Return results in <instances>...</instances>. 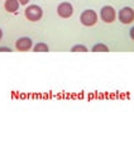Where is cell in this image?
<instances>
[{
    "label": "cell",
    "instance_id": "obj_1",
    "mask_svg": "<svg viewBox=\"0 0 134 152\" xmlns=\"http://www.w3.org/2000/svg\"><path fill=\"white\" fill-rule=\"evenodd\" d=\"M80 22L81 24L85 27H92L98 23V14L92 9H86L81 13L80 15Z\"/></svg>",
    "mask_w": 134,
    "mask_h": 152
},
{
    "label": "cell",
    "instance_id": "obj_2",
    "mask_svg": "<svg viewBox=\"0 0 134 152\" xmlns=\"http://www.w3.org/2000/svg\"><path fill=\"white\" fill-rule=\"evenodd\" d=\"M100 19L106 23V24H111V23L117 19V12L115 9L110 5H105L100 9Z\"/></svg>",
    "mask_w": 134,
    "mask_h": 152
},
{
    "label": "cell",
    "instance_id": "obj_3",
    "mask_svg": "<svg viewBox=\"0 0 134 152\" xmlns=\"http://www.w3.org/2000/svg\"><path fill=\"white\" fill-rule=\"evenodd\" d=\"M24 15L29 22H38V20H41V18L43 15V10L38 5H29L25 8Z\"/></svg>",
    "mask_w": 134,
    "mask_h": 152
},
{
    "label": "cell",
    "instance_id": "obj_4",
    "mask_svg": "<svg viewBox=\"0 0 134 152\" xmlns=\"http://www.w3.org/2000/svg\"><path fill=\"white\" fill-rule=\"evenodd\" d=\"M118 18L123 24H130L134 22V9L130 7H124L118 13Z\"/></svg>",
    "mask_w": 134,
    "mask_h": 152
},
{
    "label": "cell",
    "instance_id": "obj_5",
    "mask_svg": "<svg viewBox=\"0 0 134 152\" xmlns=\"http://www.w3.org/2000/svg\"><path fill=\"white\" fill-rule=\"evenodd\" d=\"M57 14H58V17L63 18V19H67V18L72 17V14H74V7L71 5L70 3H67V1L61 3L60 5L57 7Z\"/></svg>",
    "mask_w": 134,
    "mask_h": 152
},
{
    "label": "cell",
    "instance_id": "obj_6",
    "mask_svg": "<svg viewBox=\"0 0 134 152\" xmlns=\"http://www.w3.org/2000/svg\"><path fill=\"white\" fill-rule=\"evenodd\" d=\"M32 39L29 37H20L18 38L17 42H15V48L20 52H25V51H29L32 48Z\"/></svg>",
    "mask_w": 134,
    "mask_h": 152
},
{
    "label": "cell",
    "instance_id": "obj_7",
    "mask_svg": "<svg viewBox=\"0 0 134 152\" xmlns=\"http://www.w3.org/2000/svg\"><path fill=\"white\" fill-rule=\"evenodd\" d=\"M19 5L20 4H19L18 0H5V3H4V8L8 13H17Z\"/></svg>",
    "mask_w": 134,
    "mask_h": 152
},
{
    "label": "cell",
    "instance_id": "obj_8",
    "mask_svg": "<svg viewBox=\"0 0 134 152\" xmlns=\"http://www.w3.org/2000/svg\"><path fill=\"white\" fill-rule=\"evenodd\" d=\"M92 52H109V47L104 43H96L92 47Z\"/></svg>",
    "mask_w": 134,
    "mask_h": 152
},
{
    "label": "cell",
    "instance_id": "obj_9",
    "mask_svg": "<svg viewBox=\"0 0 134 152\" xmlns=\"http://www.w3.org/2000/svg\"><path fill=\"white\" fill-rule=\"evenodd\" d=\"M48 51H50V47L46 43H43V42H39V43H37L34 46V52H48Z\"/></svg>",
    "mask_w": 134,
    "mask_h": 152
},
{
    "label": "cell",
    "instance_id": "obj_10",
    "mask_svg": "<svg viewBox=\"0 0 134 152\" xmlns=\"http://www.w3.org/2000/svg\"><path fill=\"white\" fill-rule=\"evenodd\" d=\"M87 47L84 45H75L72 48H71V52H87Z\"/></svg>",
    "mask_w": 134,
    "mask_h": 152
},
{
    "label": "cell",
    "instance_id": "obj_11",
    "mask_svg": "<svg viewBox=\"0 0 134 152\" xmlns=\"http://www.w3.org/2000/svg\"><path fill=\"white\" fill-rule=\"evenodd\" d=\"M129 37L132 38V39L134 41V27L130 28V31H129Z\"/></svg>",
    "mask_w": 134,
    "mask_h": 152
},
{
    "label": "cell",
    "instance_id": "obj_12",
    "mask_svg": "<svg viewBox=\"0 0 134 152\" xmlns=\"http://www.w3.org/2000/svg\"><path fill=\"white\" fill-rule=\"evenodd\" d=\"M12 50L9 47H0V52H10Z\"/></svg>",
    "mask_w": 134,
    "mask_h": 152
},
{
    "label": "cell",
    "instance_id": "obj_13",
    "mask_svg": "<svg viewBox=\"0 0 134 152\" xmlns=\"http://www.w3.org/2000/svg\"><path fill=\"white\" fill-rule=\"evenodd\" d=\"M18 1H19L20 5H27V4L29 3V0H18Z\"/></svg>",
    "mask_w": 134,
    "mask_h": 152
},
{
    "label": "cell",
    "instance_id": "obj_14",
    "mask_svg": "<svg viewBox=\"0 0 134 152\" xmlns=\"http://www.w3.org/2000/svg\"><path fill=\"white\" fill-rule=\"evenodd\" d=\"M1 38H3V31H1V28H0V41H1Z\"/></svg>",
    "mask_w": 134,
    "mask_h": 152
}]
</instances>
